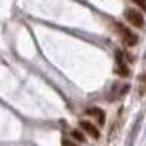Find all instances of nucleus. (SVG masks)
<instances>
[{"mask_svg":"<svg viewBox=\"0 0 146 146\" xmlns=\"http://www.w3.org/2000/svg\"><path fill=\"white\" fill-rule=\"evenodd\" d=\"M127 22L130 23V25L136 27V28H143L145 25V18H143V13L136 9H127L126 13H124Z\"/></svg>","mask_w":146,"mask_h":146,"instance_id":"obj_4","label":"nucleus"},{"mask_svg":"<svg viewBox=\"0 0 146 146\" xmlns=\"http://www.w3.org/2000/svg\"><path fill=\"white\" fill-rule=\"evenodd\" d=\"M140 121H142V118H139L137 123L135 124V127H133V130H131V133H130V137H129L127 146H131V145H133V140H135V137H136V135H137V130H139V127H140Z\"/></svg>","mask_w":146,"mask_h":146,"instance_id":"obj_8","label":"nucleus"},{"mask_svg":"<svg viewBox=\"0 0 146 146\" xmlns=\"http://www.w3.org/2000/svg\"><path fill=\"white\" fill-rule=\"evenodd\" d=\"M114 56H115V72H117V75L123 76V78L130 76V69H129V66L124 62V60H126L124 53H121L120 50H115Z\"/></svg>","mask_w":146,"mask_h":146,"instance_id":"obj_3","label":"nucleus"},{"mask_svg":"<svg viewBox=\"0 0 146 146\" xmlns=\"http://www.w3.org/2000/svg\"><path fill=\"white\" fill-rule=\"evenodd\" d=\"M80 129L86 133V135H89L92 139H100V130L96 129V126L92 124L91 121L82 120V121H80Z\"/></svg>","mask_w":146,"mask_h":146,"instance_id":"obj_5","label":"nucleus"},{"mask_svg":"<svg viewBox=\"0 0 146 146\" xmlns=\"http://www.w3.org/2000/svg\"><path fill=\"white\" fill-rule=\"evenodd\" d=\"M63 146H78V145H76V143H73V142H70V140L63 139Z\"/></svg>","mask_w":146,"mask_h":146,"instance_id":"obj_11","label":"nucleus"},{"mask_svg":"<svg viewBox=\"0 0 146 146\" xmlns=\"http://www.w3.org/2000/svg\"><path fill=\"white\" fill-rule=\"evenodd\" d=\"M133 3H136L140 9H143V10H146V0H131Z\"/></svg>","mask_w":146,"mask_h":146,"instance_id":"obj_10","label":"nucleus"},{"mask_svg":"<svg viewBox=\"0 0 146 146\" xmlns=\"http://www.w3.org/2000/svg\"><path fill=\"white\" fill-rule=\"evenodd\" d=\"M130 91V85L129 83H120V82H115L113 83L110 92L107 94V101L113 102V101H117L120 98H123V96Z\"/></svg>","mask_w":146,"mask_h":146,"instance_id":"obj_2","label":"nucleus"},{"mask_svg":"<svg viewBox=\"0 0 146 146\" xmlns=\"http://www.w3.org/2000/svg\"><path fill=\"white\" fill-rule=\"evenodd\" d=\"M85 113H86V115L94 117L100 126H104L105 124V111H104V110H101L98 107H92V108H88Z\"/></svg>","mask_w":146,"mask_h":146,"instance_id":"obj_6","label":"nucleus"},{"mask_svg":"<svg viewBox=\"0 0 146 146\" xmlns=\"http://www.w3.org/2000/svg\"><path fill=\"white\" fill-rule=\"evenodd\" d=\"M115 29H117L118 35L121 36V40H123V42H124L127 47H135V45L139 42L137 35L133 32L131 29H129L126 25H123V23L115 22Z\"/></svg>","mask_w":146,"mask_h":146,"instance_id":"obj_1","label":"nucleus"},{"mask_svg":"<svg viewBox=\"0 0 146 146\" xmlns=\"http://www.w3.org/2000/svg\"><path fill=\"white\" fill-rule=\"evenodd\" d=\"M72 137L75 140H78L79 143H85V142H86V137L83 136V133L80 130H72Z\"/></svg>","mask_w":146,"mask_h":146,"instance_id":"obj_9","label":"nucleus"},{"mask_svg":"<svg viewBox=\"0 0 146 146\" xmlns=\"http://www.w3.org/2000/svg\"><path fill=\"white\" fill-rule=\"evenodd\" d=\"M137 80H139V95L145 96V94H146V72L139 75Z\"/></svg>","mask_w":146,"mask_h":146,"instance_id":"obj_7","label":"nucleus"}]
</instances>
